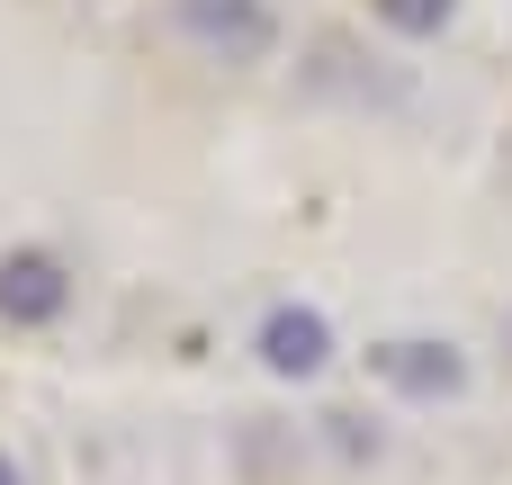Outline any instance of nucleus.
<instances>
[{"instance_id": "1", "label": "nucleus", "mask_w": 512, "mask_h": 485, "mask_svg": "<svg viewBox=\"0 0 512 485\" xmlns=\"http://www.w3.org/2000/svg\"><path fill=\"white\" fill-rule=\"evenodd\" d=\"M180 45H198L207 63H270L279 54V18L270 0H171Z\"/></svg>"}, {"instance_id": "2", "label": "nucleus", "mask_w": 512, "mask_h": 485, "mask_svg": "<svg viewBox=\"0 0 512 485\" xmlns=\"http://www.w3.org/2000/svg\"><path fill=\"white\" fill-rule=\"evenodd\" d=\"M369 369H378L396 396H414V405H450V396L468 387V351H459L450 333H396V342L369 351Z\"/></svg>"}, {"instance_id": "3", "label": "nucleus", "mask_w": 512, "mask_h": 485, "mask_svg": "<svg viewBox=\"0 0 512 485\" xmlns=\"http://www.w3.org/2000/svg\"><path fill=\"white\" fill-rule=\"evenodd\" d=\"M252 351H261V369H270V378L306 387V378H324V369H333V324H324L315 306H270V315H261V333H252Z\"/></svg>"}, {"instance_id": "4", "label": "nucleus", "mask_w": 512, "mask_h": 485, "mask_svg": "<svg viewBox=\"0 0 512 485\" xmlns=\"http://www.w3.org/2000/svg\"><path fill=\"white\" fill-rule=\"evenodd\" d=\"M63 306H72V270L54 252H0V324L45 333Z\"/></svg>"}, {"instance_id": "5", "label": "nucleus", "mask_w": 512, "mask_h": 485, "mask_svg": "<svg viewBox=\"0 0 512 485\" xmlns=\"http://www.w3.org/2000/svg\"><path fill=\"white\" fill-rule=\"evenodd\" d=\"M378 18H387L396 36H441V27L459 18V0H378Z\"/></svg>"}, {"instance_id": "6", "label": "nucleus", "mask_w": 512, "mask_h": 485, "mask_svg": "<svg viewBox=\"0 0 512 485\" xmlns=\"http://www.w3.org/2000/svg\"><path fill=\"white\" fill-rule=\"evenodd\" d=\"M0 485H27V477H18V459H9V450H0Z\"/></svg>"}]
</instances>
